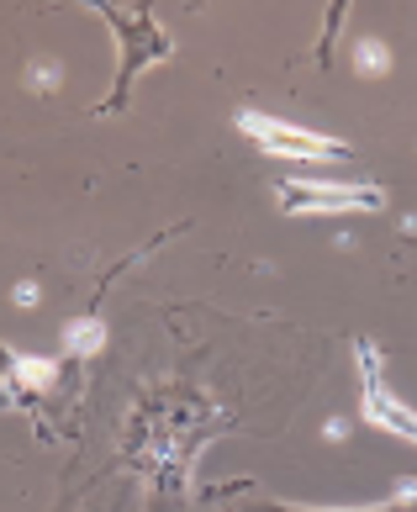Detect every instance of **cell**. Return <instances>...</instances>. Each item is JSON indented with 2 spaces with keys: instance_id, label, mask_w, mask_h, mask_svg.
I'll list each match as a JSON object with an SVG mask.
<instances>
[{
  "instance_id": "9",
  "label": "cell",
  "mask_w": 417,
  "mask_h": 512,
  "mask_svg": "<svg viewBox=\"0 0 417 512\" xmlns=\"http://www.w3.org/2000/svg\"><path fill=\"white\" fill-rule=\"evenodd\" d=\"M37 301V280H22V286H16V307H32Z\"/></svg>"
},
{
  "instance_id": "1",
  "label": "cell",
  "mask_w": 417,
  "mask_h": 512,
  "mask_svg": "<svg viewBox=\"0 0 417 512\" xmlns=\"http://www.w3.org/2000/svg\"><path fill=\"white\" fill-rule=\"evenodd\" d=\"M238 127L275 159H301V164H333V159H349V148L338 138H322V132L307 127H291L280 117H264V111H238Z\"/></svg>"
},
{
  "instance_id": "10",
  "label": "cell",
  "mask_w": 417,
  "mask_h": 512,
  "mask_svg": "<svg viewBox=\"0 0 417 512\" xmlns=\"http://www.w3.org/2000/svg\"><path fill=\"white\" fill-rule=\"evenodd\" d=\"M344 433H349L344 417H328V423H322V439H344Z\"/></svg>"
},
{
  "instance_id": "4",
  "label": "cell",
  "mask_w": 417,
  "mask_h": 512,
  "mask_svg": "<svg viewBox=\"0 0 417 512\" xmlns=\"http://www.w3.org/2000/svg\"><path fill=\"white\" fill-rule=\"evenodd\" d=\"M280 201L296 217H322V212H375L386 196L375 185H280Z\"/></svg>"
},
{
  "instance_id": "7",
  "label": "cell",
  "mask_w": 417,
  "mask_h": 512,
  "mask_svg": "<svg viewBox=\"0 0 417 512\" xmlns=\"http://www.w3.org/2000/svg\"><path fill=\"white\" fill-rule=\"evenodd\" d=\"M354 69H359V74H370V80L391 69V53H386L381 37H359V43H354Z\"/></svg>"
},
{
  "instance_id": "6",
  "label": "cell",
  "mask_w": 417,
  "mask_h": 512,
  "mask_svg": "<svg viewBox=\"0 0 417 512\" xmlns=\"http://www.w3.org/2000/svg\"><path fill=\"white\" fill-rule=\"evenodd\" d=\"M53 381V359H11V381L16 391H43Z\"/></svg>"
},
{
  "instance_id": "8",
  "label": "cell",
  "mask_w": 417,
  "mask_h": 512,
  "mask_svg": "<svg viewBox=\"0 0 417 512\" xmlns=\"http://www.w3.org/2000/svg\"><path fill=\"white\" fill-rule=\"evenodd\" d=\"M27 80H32L37 90H53V85H59V80H64V69H59V64H53V59H48V64H32V69H27Z\"/></svg>"
},
{
  "instance_id": "2",
  "label": "cell",
  "mask_w": 417,
  "mask_h": 512,
  "mask_svg": "<svg viewBox=\"0 0 417 512\" xmlns=\"http://www.w3.org/2000/svg\"><path fill=\"white\" fill-rule=\"evenodd\" d=\"M354 359H359V407H365V417L375 428H386V433H396V439H407V444H417V412L396 396L391 386H386V375H381V354H375V344L370 338H359V349H354Z\"/></svg>"
},
{
  "instance_id": "5",
  "label": "cell",
  "mask_w": 417,
  "mask_h": 512,
  "mask_svg": "<svg viewBox=\"0 0 417 512\" xmlns=\"http://www.w3.org/2000/svg\"><path fill=\"white\" fill-rule=\"evenodd\" d=\"M64 344H69V354H101V344H106V322H101V317L69 322V328H64Z\"/></svg>"
},
{
  "instance_id": "3",
  "label": "cell",
  "mask_w": 417,
  "mask_h": 512,
  "mask_svg": "<svg viewBox=\"0 0 417 512\" xmlns=\"http://www.w3.org/2000/svg\"><path fill=\"white\" fill-rule=\"evenodd\" d=\"M106 22L122 32V74H117V96L106 101V111H111V106H122V96H127V85H132V74H138V64H159V59H169V37L154 27V16H148V11L122 16V11H111V6H106Z\"/></svg>"
}]
</instances>
